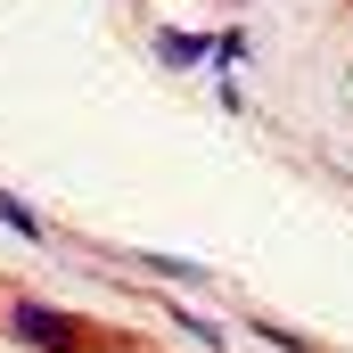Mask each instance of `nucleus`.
I'll list each match as a JSON object with an SVG mask.
<instances>
[{
	"label": "nucleus",
	"mask_w": 353,
	"mask_h": 353,
	"mask_svg": "<svg viewBox=\"0 0 353 353\" xmlns=\"http://www.w3.org/2000/svg\"><path fill=\"white\" fill-rule=\"evenodd\" d=\"M8 337L25 353H99L107 329H90L83 312H50L41 296H8Z\"/></svg>",
	"instance_id": "f257e3e1"
},
{
	"label": "nucleus",
	"mask_w": 353,
	"mask_h": 353,
	"mask_svg": "<svg viewBox=\"0 0 353 353\" xmlns=\"http://www.w3.org/2000/svg\"><path fill=\"white\" fill-rule=\"evenodd\" d=\"M157 58H165V66H197V58H205V41H197V33H165V41H157Z\"/></svg>",
	"instance_id": "f03ea898"
},
{
	"label": "nucleus",
	"mask_w": 353,
	"mask_h": 353,
	"mask_svg": "<svg viewBox=\"0 0 353 353\" xmlns=\"http://www.w3.org/2000/svg\"><path fill=\"white\" fill-rule=\"evenodd\" d=\"M0 222H8V230H25V239H41V222H33V214H25L17 197H0Z\"/></svg>",
	"instance_id": "7ed1b4c3"
}]
</instances>
